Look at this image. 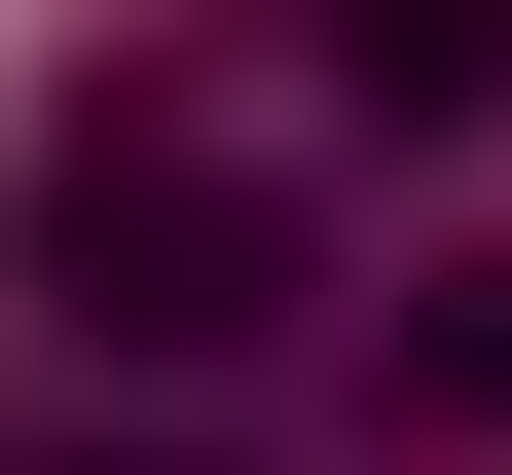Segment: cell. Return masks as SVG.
Wrapping results in <instances>:
<instances>
[{
	"label": "cell",
	"instance_id": "obj_1",
	"mask_svg": "<svg viewBox=\"0 0 512 475\" xmlns=\"http://www.w3.org/2000/svg\"><path fill=\"white\" fill-rule=\"evenodd\" d=\"M293 293H330V147H293V110H74V183H37V329H74V366L220 402Z\"/></svg>",
	"mask_w": 512,
	"mask_h": 475
},
{
	"label": "cell",
	"instance_id": "obj_2",
	"mask_svg": "<svg viewBox=\"0 0 512 475\" xmlns=\"http://www.w3.org/2000/svg\"><path fill=\"white\" fill-rule=\"evenodd\" d=\"M293 147H512V0H293Z\"/></svg>",
	"mask_w": 512,
	"mask_h": 475
},
{
	"label": "cell",
	"instance_id": "obj_3",
	"mask_svg": "<svg viewBox=\"0 0 512 475\" xmlns=\"http://www.w3.org/2000/svg\"><path fill=\"white\" fill-rule=\"evenodd\" d=\"M403 402H439V439H512V256H439V293H403Z\"/></svg>",
	"mask_w": 512,
	"mask_h": 475
},
{
	"label": "cell",
	"instance_id": "obj_4",
	"mask_svg": "<svg viewBox=\"0 0 512 475\" xmlns=\"http://www.w3.org/2000/svg\"><path fill=\"white\" fill-rule=\"evenodd\" d=\"M0 475H183V439H0Z\"/></svg>",
	"mask_w": 512,
	"mask_h": 475
}]
</instances>
